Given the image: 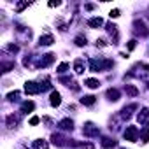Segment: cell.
Listing matches in <instances>:
<instances>
[{"mask_svg": "<svg viewBox=\"0 0 149 149\" xmlns=\"http://www.w3.org/2000/svg\"><path fill=\"white\" fill-rule=\"evenodd\" d=\"M133 109H137V105L125 107V109H123V116H125V117H130V114H132V111H133Z\"/></svg>", "mask_w": 149, "mask_h": 149, "instance_id": "cell-18", "label": "cell"}, {"mask_svg": "<svg viewBox=\"0 0 149 149\" xmlns=\"http://www.w3.org/2000/svg\"><path fill=\"white\" fill-rule=\"evenodd\" d=\"M95 100H96V96H93V95H86V96L81 98V104H84V105H93Z\"/></svg>", "mask_w": 149, "mask_h": 149, "instance_id": "cell-6", "label": "cell"}, {"mask_svg": "<svg viewBox=\"0 0 149 149\" xmlns=\"http://www.w3.org/2000/svg\"><path fill=\"white\" fill-rule=\"evenodd\" d=\"M142 140H144V142H147V140H149V126L146 128L144 133H142Z\"/></svg>", "mask_w": 149, "mask_h": 149, "instance_id": "cell-20", "label": "cell"}, {"mask_svg": "<svg viewBox=\"0 0 149 149\" xmlns=\"http://www.w3.org/2000/svg\"><path fill=\"white\" fill-rule=\"evenodd\" d=\"M25 7H28V2H21V4H18V11H23Z\"/></svg>", "mask_w": 149, "mask_h": 149, "instance_id": "cell-25", "label": "cell"}, {"mask_svg": "<svg viewBox=\"0 0 149 149\" xmlns=\"http://www.w3.org/2000/svg\"><path fill=\"white\" fill-rule=\"evenodd\" d=\"M72 126H74V123L70 121V119H63V121H60V128H62V130H72Z\"/></svg>", "mask_w": 149, "mask_h": 149, "instance_id": "cell-8", "label": "cell"}, {"mask_svg": "<svg viewBox=\"0 0 149 149\" xmlns=\"http://www.w3.org/2000/svg\"><path fill=\"white\" fill-rule=\"evenodd\" d=\"M60 104H62V96H60L58 91H53V93H51V105H53V107H58Z\"/></svg>", "mask_w": 149, "mask_h": 149, "instance_id": "cell-4", "label": "cell"}, {"mask_svg": "<svg viewBox=\"0 0 149 149\" xmlns=\"http://www.w3.org/2000/svg\"><path fill=\"white\" fill-rule=\"evenodd\" d=\"M74 68H75V72H77V74H83V72H84V67H83V62H81V60H77V62H75Z\"/></svg>", "mask_w": 149, "mask_h": 149, "instance_id": "cell-17", "label": "cell"}, {"mask_svg": "<svg viewBox=\"0 0 149 149\" xmlns=\"http://www.w3.org/2000/svg\"><path fill=\"white\" fill-rule=\"evenodd\" d=\"M67 68H68V63H62V65L58 67V72H60V74H63V72L67 70Z\"/></svg>", "mask_w": 149, "mask_h": 149, "instance_id": "cell-21", "label": "cell"}, {"mask_svg": "<svg viewBox=\"0 0 149 149\" xmlns=\"http://www.w3.org/2000/svg\"><path fill=\"white\" fill-rule=\"evenodd\" d=\"M39 121H41V119H39L37 116H33L32 119H30V125H32V126H35V125H39Z\"/></svg>", "mask_w": 149, "mask_h": 149, "instance_id": "cell-23", "label": "cell"}, {"mask_svg": "<svg viewBox=\"0 0 149 149\" xmlns=\"http://www.w3.org/2000/svg\"><path fill=\"white\" fill-rule=\"evenodd\" d=\"M126 93L130 95V96H137L138 95V89L135 86H126Z\"/></svg>", "mask_w": 149, "mask_h": 149, "instance_id": "cell-16", "label": "cell"}, {"mask_svg": "<svg viewBox=\"0 0 149 149\" xmlns=\"http://www.w3.org/2000/svg\"><path fill=\"white\" fill-rule=\"evenodd\" d=\"M128 49H130V51H132V49H135V41H130V42H128Z\"/></svg>", "mask_w": 149, "mask_h": 149, "instance_id": "cell-26", "label": "cell"}, {"mask_svg": "<svg viewBox=\"0 0 149 149\" xmlns=\"http://www.w3.org/2000/svg\"><path fill=\"white\" fill-rule=\"evenodd\" d=\"M7 49H9V51H12V53H18V46H9Z\"/></svg>", "mask_w": 149, "mask_h": 149, "instance_id": "cell-27", "label": "cell"}, {"mask_svg": "<svg viewBox=\"0 0 149 149\" xmlns=\"http://www.w3.org/2000/svg\"><path fill=\"white\" fill-rule=\"evenodd\" d=\"M84 135H88V137H93V135H98V128L96 126H93L91 123H88L86 126H84Z\"/></svg>", "mask_w": 149, "mask_h": 149, "instance_id": "cell-3", "label": "cell"}, {"mask_svg": "<svg viewBox=\"0 0 149 149\" xmlns=\"http://www.w3.org/2000/svg\"><path fill=\"white\" fill-rule=\"evenodd\" d=\"M107 96L116 102V100H119V91H117L116 88H111V89H107Z\"/></svg>", "mask_w": 149, "mask_h": 149, "instance_id": "cell-5", "label": "cell"}, {"mask_svg": "<svg viewBox=\"0 0 149 149\" xmlns=\"http://www.w3.org/2000/svg\"><path fill=\"white\" fill-rule=\"evenodd\" d=\"M109 16H111V18H117V16H119V9H112Z\"/></svg>", "mask_w": 149, "mask_h": 149, "instance_id": "cell-24", "label": "cell"}, {"mask_svg": "<svg viewBox=\"0 0 149 149\" xmlns=\"http://www.w3.org/2000/svg\"><path fill=\"white\" fill-rule=\"evenodd\" d=\"M88 25L91 26V28H96V26H100V25H104V19L102 18H91L88 21Z\"/></svg>", "mask_w": 149, "mask_h": 149, "instance_id": "cell-7", "label": "cell"}, {"mask_svg": "<svg viewBox=\"0 0 149 149\" xmlns=\"http://www.w3.org/2000/svg\"><path fill=\"white\" fill-rule=\"evenodd\" d=\"M53 42H54L53 35H42V37H41V44H42V46H51Z\"/></svg>", "mask_w": 149, "mask_h": 149, "instance_id": "cell-9", "label": "cell"}, {"mask_svg": "<svg viewBox=\"0 0 149 149\" xmlns=\"http://www.w3.org/2000/svg\"><path fill=\"white\" fill-rule=\"evenodd\" d=\"M25 91H26L28 95H37V93L42 91V86L37 84V83H33V81H30V83L25 84Z\"/></svg>", "mask_w": 149, "mask_h": 149, "instance_id": "cell-2", "label": "cell"}, {"mask_svg": "<svg viewBox=\"0 0 149 149\" xmlns=\"http://www.w3.org/2000/svg\"><path fill=\"white\" fill-rule=\"evenodd\" d=\"M123 137L126 138V140H130V142H135V140H137V137H138L137 126H128L126 130H125V133H123Z\"/></svg>", "mask_w": 149, "mask_h": 149, "instance_id": "cell-1", "label": "cell"}, {"mask_svg": "<svg viewBox=\"0 0 149 149\" xmlns=\"http://www.w3.org/2000/svg\"><path fill=\"white\" fill-rule=\"evenodd\" d=\"M33 107H35V104H33V102H23L21 111H23V112H30V111H33Z\"/></svg>", "mask_w": 149, "mask_h": 149, "instance_id": "cell-13", "label": "cell"}, {"mask_svg": "<svg viewBox=\"0 0 149 149\" xmlns=\"http://www.w3.org/2000/svg\"><path fill=\"white\" fill-rule=\"evenodd\" d=\"M33 147H35V149H47L49 146H47V142H44V140H35V142H33Z\"/></svg>", "mask_w": 149, "mask_h": 149, "instance_id": "cell-15", "label": "cell"}, {"mask_svg": "<svg viewBox=\"0 0 149 149\" xmlns=\"http://www.w3.org/2000/svg\"><path fill=\"white\" fill-rule=\"evenodd\" d=\"M51 62H54V54H53V53H49V54H46V58H44V60H41V65H42V67H46V65H49Z\"/></svg>", "mask_w": 149, "mask_h": 149, "instance_id": "cell-11", "label": "cell"}, {"mask_svg": "<svg viewBox=\"0 0 149 149\" xmlns=\"http://www.w3.org/2000/svg\"><path fill=\"white\" fill-rule=\"evenodd\" d=\"M60 2H49V7H58Z\"/></svg>", "mask_w": 149, "mask_h": 149, "instance_id": "cell-28", "label": "cell"}, {"mask_svg": "<svg viewBox=\"0 0 149 149\" xmlns=\"http://www.w3.org/2000/svg\"><path fill=\"white\" fill-rule=\"evenodd\" d=\"M16 96H19V91H12V93H9V95H7V98H9V100H14Z\"/></svg>", "mask_w": 149, "mask_h": 149, "instance_id": "cell-22", "label": "cell"}, {"mask_svg": "<svg viewBox=\"0 0 149 149\" xmlns=\"http://www.w3.org/2000/svg\"><path fill=\"white\" fill-rule=\"evenodd\" d=\"M137 119H138L140 123H146L147 119H149V109H142V112L137 116Z\"/></svg>", "mask_w": 149, "mask_h": 149, "instance_id": "cell-10", "label": "cell"}, {"mask_svg": "<svg viewBox=\"0 0 149 149\" xmlns=\"http://www.w3.org/2000/svg\"><path fill=\"white\" fill-rule=\"evenodd\" d=\"M84 84H86L88 88H91V89H95V88H98V86H100V83H98L96 79H86V81H84Z\"/></svg>", "mask_w": 149, "mask_h": 149, "instance_id": "cell-12", "label": "cell"}, {"mask_svg": "<svg viewBox=\"0 0 149 149\" xmlns=\"http://www.w3.org/2000/svg\"><path fill=\"white\" fill-rule=\"evenodd\" d=\"M75 44H77V46H86V39H84V37H77V39H75Z\"/></svg>", "mask_w": 149, "mask_h": 149, "instance_id": "cell-19", "label": "cell"}, {"mask_svg": "<svg viewBox=\"0 0 149 149\" xmlns=\"http://www.w3.org/2000/svg\"><path fill=\"white\" fill-rule=\"evenodd\" d=\"M102 146H104V147H114V146H116V140H114V138H104Z\"/></svg>", "mask_w": 149, "mask_h": 149, "instance_id": "cell-14", "label": "cell"}]
</instances>
